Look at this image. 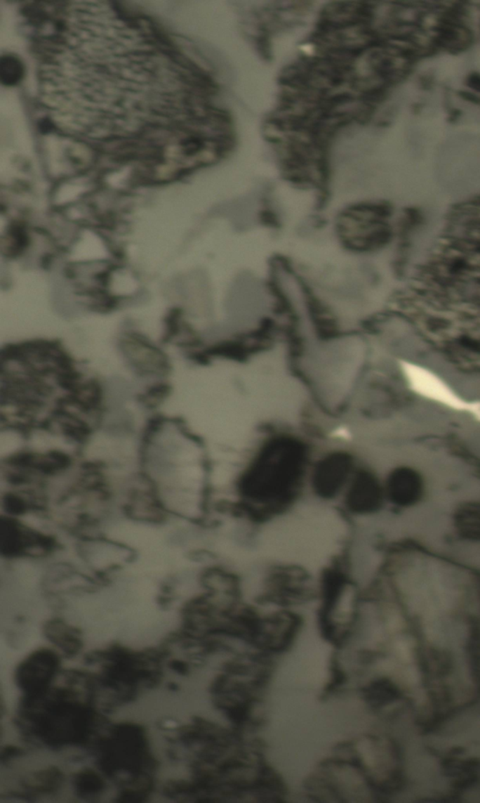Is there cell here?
<instances>
[{
  "label": "cell",
  "instance_id": "1",
  "mask_svg": "<svg viewBox=\"0 0 480 803\" xmlns=\"http://www.w3.org/2000/svg\"><path fill=\"white\" fill-rule=\"evenodd\" d=\"M80 695L69 685L52 686L37 696H22L15 726L27 743L52 751L92 746L108 721L98 712L96 699L81 700Z\"/></svg>",
  "mask_w": 480,
  "mask_h": 803
},
{
  "label": "cell",
  "instance_id": "2",
  "mask_svg": "<svg viewBox=\"0 0 480 803\" xmlns=\"http://www.w3.org/2000/svg\"><path fill=\"white\" fill-rule=\"evenodd\" d=\"M91 748L99 771L120 788L154 791L153 775L159 761L150 752L147 730L142 724H114L98 737Z\"/></svg>",
  "mask_w": 480,
  "mask_h": 803
},
{
  "label": "cell",
  "instance_id": "3",
  "mask_svg": "<svg viewBox=\"0 0 480 803\" xmlns=\"http://www.w3.org/2000/svg\"><path fill=\"white\" fill-rule=\"evenodd\" d=\"M410 389L418 396L445 405L451 410L471 414L480 422V402L467 401L432 372L414 363H401Z\"/></svg>",
  "mask_w": 480,
  "mask_h": 803
},
{
  "label": "cell",
  "instance_id": "4",
  "mask_svg": "<svg viewBox=\"0 0 480 803\" xmlns=\"http://www.w3.org/2000/svg\"><path fill=\"white\" fill-rule=\"evenodd\" d=\"M61 672V658L55 651L40 648L27 656L15 668V682L22 695H43Z\"/></svg>",
  "mask_w": 480,
  "mask_h": 803
},
{
  "label": "cell",
  "instance_id": "5",
  "mask_svg": "<svg viewBox=\"0 0 480 803\" xmlns=\"http://www.w3.org/2000/svg\"><path fill=\"white\" fill-rule=\"evenodd\" d=\"M44 629L47 639L57 646L66 658H74L80 653L83 648V641L80 637L79 629L69 626L65 621L61 620L47 621Z\"/></svg>",
  "mask_w": 480,
  "mask_h": 803
},
{
  "label": "cell",
  "instance_id": "6",
  "mask_svg": "<svg viewBox=\"0 0 480 803\" xmlns=\"http://www.w3.org/2000/svg\"><path fill=\"white\" fill-rule=\"evenodd\" d=\"M65 782V775L58 766L33 772L22 781V788L29 799H35L37 795H53L61 790Z\"/></svg>",
  "mask_w": 480,
  "mask_h": 803
},
{
  "label": "cell",
  "instance_id": "7",
  "mask_svg": "<svg viewBox=\"0 0 480 803\" xmlns=\"http://www.w3.org/2000/svg\"><path fill=\"white\" fill-rule=\"evenodd\" d=\"M74 794L81 799H99L107 789L103 774L91 769H82L72 776Z\"/></svg>",
  "mask_w": 480,
  "mask_h": 803
},
{
  "label": "cell",
  "instance_id": "8",
  "mask_svg": "<svg viewBox=\"0 0 480 803\" xmlns=\"http://www.w3.org/2000/svg\"><path fill=\"white\" fill-rule=\"evenodd\" d=\"M25 69L23 63L13 56H4L0 60V78L5 86H16L23 79Z\"/></svg>",
  "mask_w": 480,
  "mask_h": 803
},
{
  "label": "cell",
  "instance_id": "9",
  "mask_svg": "<svg viewBox=\"0 0 480 803\" xmlns=\"http://www.w3.org/2000/svg\"><path fill=\"white\" fill-rule=\"evenodd\" d=\"M171 390V386L167 383H159L147 389L146 393L140 396V401L147 407H156L159 403L163 402L170 396Z\"/></svg>",
  "mask_w": 480,
  "mask_h": 803
},
{
  "label": "cell",
  "instance_id": "10",
  "mask_svg": "<svg viewBox=\"0 0 480 803\" xmlns=\"http://www.w3.org/2000/svg\"><path fill=\"white\" fill-rule=\"evenodd\" d=\"M150 795H152V792L144 790V789L120 788L114 802L120 803L145 802L149 800Z\"/></svg>",
  "mask_w": 480,
  "mask_h": 803
},
{
  "label": "cell",
  "instance_id": "11",
  "mask_svg": "<svg viewBox=\"0 0 480 803\" xmlns=\"http://www.w3.org/2000/svg\"><path fill=\"white\" fill-rule=\"evenodd\" d=\"M256 46H258L259 54L265 60H272V44H270L269 35L266 32L262 33L256 38Z\"/></svg>",
  "mask_w": 480,
  "mask_h": 803
},
{
  "label": "cell",
  "instance_id": "12",
  "mask_svg": "<svg viewBox=\"0 0 480 803\" xmlns=\"http://www.w3.org/2000/svg\"><path fill=\"white\" fill-rule=\"evenodd\" d=\"M0 759L2 764L9 763L10 761L15 759V758L22 757L26 755V751L21 747L15 745H7L1 750L0 754Z\"/></svg>",
  "mask_w": 480,
  "mask_h": 803
},
{
  "label": "cell",
  "instance_id": "13",
  "mask_svg": "<svg viewBox=\"0 0 480 803\" xmlns=\"http://www.w3.org/2000/svg\"><path fill=\"white\" fill-rule=\"evenodd\" d=\"M167 667L180 676H188L189 674V665L188 662L182 661V660L173 659L167 662Z\"/></svg>",
  "mask_w": 480,
  "mask_h": 803
},
{
  "label": "cell",
  "instance_id": "14",
  "mask_svg": "<svg viewBox=\"0 0 480 803\" xmlns=\"http://www.w3.org/2000/svg\"><path fill=\"white\" fill-rule=\"evenodd\" d=\"M469 82H470V86H472V88H474V89H476V91H480V77H479V75H476V74L472 75V77L470 78V79H469Z\"/></svg>",
  "mask_w": 480,
  "mask_h": 803
},
{
  "label": "cell",
  "instance_id": "15",
  "mask_svg": "<svg viewBox=\"0 0 480 803\" xmlns=\"http://www.w3.org/2000/svg\"><path fill=\"white\" fill-rule=\"evenodd\" d=\"M168 687H169V689H171L173 691L178 690V688H175V687H178V685L175 684H172V682H171V684H168Z\"/></svg>",
  "mask_w": 480,
  "mask_h": 803
}]
</instances>
